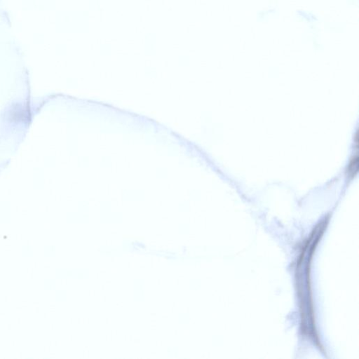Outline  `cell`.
Returning <instances> with one entry per match:
<instances>
[{
	"label": "cell",
	"mask_w": 359,
	"mask_h": 359,
	"mask_svg": "<svg viewBox=\"0 0 359 359\" xmlns=\"http://www.w3.org/2000/svg\"><path fill=\"white\" fill-rule=\"evenodd\" d=\"M358 155H355L353 156L348 165L347 168V175L350 178H353L356 174L358 173Z\"/></svg>",
	"instance_id": "obj_1"
}]
</instances>
